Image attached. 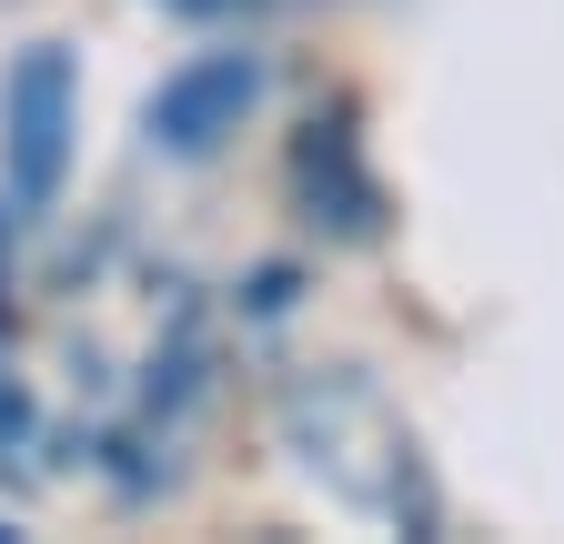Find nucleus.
I'll return each mask as SVG.
<instances>
[{
	"label": "nucleus",
	"instance_id": "nucleus-9",
	"mask_svg": "<svg viewBox=\"0 0 564 544\" xmlns=\"http://www.w3.org/2000/svg\"><path fill=\"white\" fill-rule=\"evenodd\" d=\"M383 524H393V534H413V544H444V534H454L444 474H434V454H423L413 434H403V454H393V474H383Z\"/></svg>",
	"mask_w": 564,
	"mask_h": 544
},
{
	"label": "nucleus",
	"instance_id": "nucleus-10",
	"mask_svg": "<svg viewBox=\"0 0 564 544\" xmlns=\"http://www.w3.org/2000/svg\"><path fill=\"white\" fill-rule=\"evenodd\" d=\"M162 21H182V31H252L272 0H152Z\"/></svg>",
	"mask_w": 564,
	"mask_h": 544
},
{
	"label": "nucleus",
	"instance_id": "nucleus-11",
	"mask_svg": "<svg viewBox=\"0 0 564 544\" xmlns=\"http://www.w3.org/2000/svg\"><path fill=\"white\" fill-rule=\"evenodd\" d=\"M21 534H31V524H21V514H11V504H0V544H21Z\"/></svg>",
	"mask_w": 564,
	"mask_h": 544
},
{
	"label": "nucleus",
	"instance_id": "nucleus-5",
	"mask_svg": "<svg viewBox=\"0 0 564 544\" xmlns=\"http://www.w3.org/2000/svg\"><path fill=\"white\" fill-rule=\"evenodd\" d=\"M223 333H232L223 303H212L202 283H172L152 353L131 363V414H141V424H162V434H192V414L223 393Z\"/></svg>",
	"mask_w": 564,
	"mask_h": 544
},
{
	"label": "nucleus",
	"instance_id": "nucleus-7",
	"mask_svg": "<svg viewBox=\"0 0 564 544\" xmlns=\"http://www.w3.org/2000/svg\"><path fill=\"white\" fill-rule=\"evenodd\" d=\"M303 303H313V262L303 252H262V262H242L223 283V323L232 333H282Z\"/></svg>",
	"mask_w": 564,
	"mask_h": 544
},
{
	"label": "nucleus",
	"instance_id": "nucleus-6",
	"mask_svg": "<svg viewBox=\"0 0 564 544\" xmlns=\"http://www.w3.org/2000/svg\"><path fill=\"white\" fill-rule=\"evenodd\" d=\"M182 434H162V424H141V414H101V424H82V474L111 494V504H162L172 485H182Z\"/></svg>",
	"mask_w": 564,
	"mask_h": 544
},
{
	"label": "nucleus",
	"instance_id": "nucleus-3",
	"mask_svg": "<svg viewBox=\"0 0 564 544\" xmlns=\"http://www.w3.org/2000/svg\"><path fill=\"white\" fill-rule=\"evenodd\" d=\"M70 172H82V51L41 31L0 61V202L31 232H51Z\"/></svg>",
	"mask_w": 564,
	"mask_h": 544
},
{
	"label": "nucleus",
	"instance_id": "nucleus-8",
	"mask_svg": "<svg viewBox=\"0 0 564 544\" xmlns=\"http://www.w3.org/2000/svg\"><path fill=\"white\" fill-rule=\"evenodd\" d=\"M41 444H51V424H41V393H31V373H21L11 353H0V494H31V485H51Z\"/></svg>",
	"mask_w": 564,
	"mask_h": 544
},
{
	"label": "nucleus",
	"instance_id": "nucleus-4",
	"mask_svg": "<svg viewBox=\"0 0 564 544\" xmlns=\"http://www.w3.org/2000/svg\"><path fill=\"white\" fill-rule=\"evenodd\" d=\"M262 111H272V51L252 31L202 41V51H182L172 72L141 91V152L172 162V172H212Z\"/></svg>",
	"mask_w": 564,
	"mask_h": 544
},
{
	"label": "nucleus",
	"instance_id": "nucleus-1",
	"mask_svg": "<svg viewBox=\"0 0 564 544\" xmlns=\"http://www.w3.org/2000/svg\"><path fill=\"white\" fill-rule=\"evenodd\" d=\"M262 424H272L282 454H293L303 485H323L352 514H383V474H393V454L413 434L364 363H293L262 393Z\"/></svg>",
	"mask_w": 564,
	"mask_h": 544
},
{
	"label": "nucleus",
	"instance_id": "nucleus-2",
	"mask_svg": "<svg viewBox=\"0 0 564 544\" xmlns=\"http://www.w3.org/2000/svg\"><path fill=\"white\" fill-rule=\"evenodd\" d=\"M282 213H293L303 242L323 252H383L393 242V182L373 162V131H364V101L343 81L313 91L282 131Z\"/></svg>",
	"mask_w": 564,
	"mask_h": 544
}]
</instances>
